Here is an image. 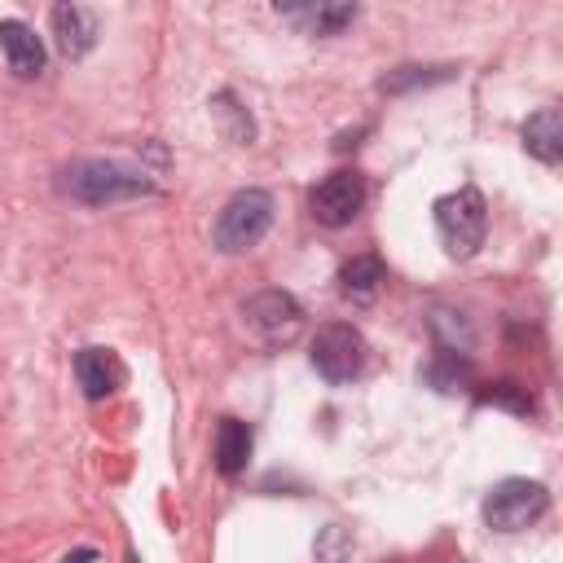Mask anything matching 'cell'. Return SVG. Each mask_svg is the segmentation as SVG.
Instances as JSON below:
<instances>
[{
  "label": "cell",
  "mask_w": 563,
  "mask_h": 563,
  "mask_svg": "<svg viewBox=\"0 0 563 563\" xmlns=\"http://www.w3.org/2000/svg\"><path fill=\"white\" fill-rule=\"evenodd\" d=\"M57 189L84 207H110V202H128V198H150L158 194V185L114 158H79L70 167L57 172Z\"/></svg>",
  "instance_id": "obj_1"
},
{
  "label": "cell",
  "mask_w": 563,
  "mask_h": 563,
  "mask_svg": "<svg viewBox=\"0 0 563 563\" xmlns=\"http://www.w3.org/2000/svg\"><path fill=\"white\" fill-rule=\"evenodd\" d=\"M435 233H440V246L453 255V260H471L479 246H484V233H488V207H484V194L475 185H462L444 198H435Z\"/></svg>",
  "instance_id": "obj_2"
},
{
  "label": "cell",
  "mask_w": 563,
  "mask_h": 563,
  "mask_svg": "<svg viewBox=\"0 0 563 563\" xmlns=\"http://www.w3.org/2000/svg\"><path fill=\"white\" fill-rule=\"evenodd\" d=\"M268 224H273V194L268 189H238L220 207L211 238H216V246L224 255H242V251L260 246V238L268 233Z\"/></svg>",
  "instance_id": "obj_3"
},
{
  "label": "cell",
  "mask_w": 563,
  "mask_h": 563,
  "mask_svg": "<svg viewBox=\"0 0 563 563\" xmlns=\"http://www.w3.org/2000/svg\"><path fill=\"white\" fill-rule=\"evenodd\" d=\"M308 361H312V369H317L325 383H352V378H361L365 365H369V343H365V334H361L356 325L330 321V325H321V330L312 334Z\"/></svg>",
  "instance_id": "obj_4"
},
{
  "label": "cell",
  "mask_w": 563,
  "mask_h": 563,
  "mask_svg": "<svg viewBox=\"0 0 563 563\" xmlns=\"http://www.w3.org/2000/svg\"><path fill=\"white\" fill-rule=\"evenodd\" d=\"M545 506H550L545 484L510 475V479H501V484L488 488V497H484V523L497 528V532H519V528L537 523L545 515Z\"/></svg>",
  "instance_id": "obj_5"
},
{
  "label": "cell",
  "mask_w": 563,
  "mask_h": 563,
  "mask_svg": "<svg viewBox=\"0 0 563 563\" xmlns=\"http://www.w3.org/2000/svg\"><path fill=\"white\" fill-rule=\"evenodd\" d=\"M242 317H246V325L255 330V339L264 347H286L303 330V308H299V299L290 290H260V295H251L242 303Z\"/></svg>",
  "instance_id": "obj_6"
},
{
  "label": "cell",
  "mask_w": 563,
  "mask_h": 563,
  "mask_svg": "<svg viewBox=\"0 0 563 563\" xmlns=\"http://www.w3.org/2000/svg\"><path fill=\"white\" fill-rule=\"evenodd\" d=\"M361 207H365V180H361V172H347V167L321 176V180L312 185V194H308V211H312V220H321L325 229L352 224V220L361 216Z\"/></svg>",
  "instance_id": "obj_7"
},
{
  "label": "cell",
  "mask_w": 563,
  "mask_h": 563,
  "mask_svg": "<svg viewBox=\"0 0 563 563\" xmlns=\"http://www.w3.org/2000/svg\"><path fill=\"white\" fill-rule=\"evenodd\" d=\"M101 26H97V13L84 9V4H53V40H57V53L79 62L92 44H97Z\"/></svg>",
  "instance_id": "obj_8"
},
{
  "label": "cell",
  "mask_w": 563,
  "mask_h": 563,
  "mask_svg": "<svg viewBox=\"0 0 563 563\" xmlns=\"http://www.w3.org/2000/svg\"><path fill=\"white\" fill-rule=\"evenodd\" d=\"M75 378L88 400H106L123 387V365L110 347H79L75 352Z\"/></svg>",
  "instance_id": "obj_9"
},
{
  "label": "cell",
  "mask_w": 563,
  "mask_h": 563,
  "mask_svg": "<svg viewBox=\"0 0 563 563\" xmlns=\"http://www.w3.org/2000/svg\"><path fill=\"white\" fill-rule=\"evenodd\" d=\"M0 48H4L13 75L31 79V75L44 70V44H40V35L22 18H0Z\"/></svg>",
  "instance_id": "obj_10"
},
{
  "label": "cell",
  "mask_w": 563,
  "mask_h": 563,
  "mask_svg": "<svg viewBox=\"0 0 563 563\" xmlns=\"http://www.w3.org/2000/svg\"><path fill=\"white\" fill-rule=\"evenodd\" d=\"M523 150L545 167H554L563 158V114H559V106H541L537 114L523 119Z\"/></svg>",
  "instance_id": "obj_11"
},
{
  "label": "cell",
  "mask_w": 563,
  "mask_h": 563,
  "mask_svg": "<svg viewBox=\"0 0 563 563\" xmlns=\"http://www.w3.org/2000/svg\"><path fill=\"white\" fill-rule=\"evenodd\" d=\"M251 444H255V435L242 418H220V427H216V471L229 475V479L242 475L246 462H251Z\"/></svg>",
  "instance_id": "obj_12"
},
{
  "label": "cell",
  "mask_w": 563,
  "mask_h": 563,
  "mask_svg": "<svg viewBox=\"0 0 563 563\" xmlns=\"http://www.w3.org/2000/svg\"><path fill=\"white\" fill-rule=\"evenodd\" d=\"M383 277H387V268H383L378 255H356V260H347L339 268V290H343V299L365 303V299H374V290H378Z\"/></svg>",
  "instance_id": "obj_13"
},
{
  "label": "cell",
  "mask_w": 563,
  "mask_h": 563,
  "mask_svg": "<svg viewBox=\"0 0 563 563\" xmlns=\"http://www.w3.org/2000/svg\"><path fill=\"white\" fill-rule=\"evenodd\" d=\"M282 13L303 22L317 35H334V31H343L356 18V4H295V9H282Z\"/></svg>",
  "instance_id": "obj_14"
},
{
  "label": "cell",
  "mask_w": 563,
  "mask_h": 563,
  "mask_svg": "<svg viewBox=\"0 0 563 563\" xmlns=\"http://www.w3.org/2000/svg\"><path fill=\"white\" fill-rule=\"evenodd\" d=\"M435 79H449V66H396L391 75L378 79L383 92H405L413 84H435Z\"/></svg>",
  "instance_id": "obj_15"
},
{
  "label": "cell",
  "mask_w": 563,
  "mask_h": 563,
  "mask_svg": "<svg viewBox=\"0 0 563 563\" xmlns=\"http://www.w3.org/2000/svg\"><path fill=\"white\" fill-rule=\"evenodd\" d=\"M347 559H352V537L339 523H330L317 537V563H347Z\"/></svg>",
  "instance_id": "obj_16"
},
{
  "label": "cell",
  "mask_w": 563,
  "mask_h": 563,
  "mask_svg": "<svg viewBox=\"0 0 563 563\" xmlns=\"http://www.w3.org/2000/svg\"><path fill=\"white\" fill-rule=\"evenodd\" d=\"M216 110L233 119V132H229L233 141H251V136H255V123H251V114H246V110H238L233 92H220V97H216Z\"/></svg>",
  "instance_id": "obj_17"
},
{
  "label": "cell",
  "mask_w": 563,
  "mask_h": 563,
  "mask_svg": "<svg viewBox=\"0 0 563 563\" xmlns=\"http://www.w3.org/2000/svg\"><path fill=\"white\" fill-rule=\"evenodd\" d=\"M479 400H484V405H506V409H515V413H528V409H532V400L519 391V383H497V387L484 391Z\"/></svg>",
  "instance_id": "obj_18"
},
{
  "label": "cell",
  "mask_w": 563,
  "mask_h": 563,
  "mask_svg": "<svg viewBox=\"0 0 563 563\" xmlns=\"http://www.w3.org/2000/svg\"><path fill=\"white\" fill-rule=\"evenodd\" d=\"M62 563H97V550H92V545H79V550H70Z\"/></svg>",
  "instance_id": "obj_19"
},
{
  "label": "cell",
  "mask_w": 563,
  "mask_h": 563,
  "mask_svg": "<svg viewBox=\"0 0 563 563\" xmlns=\"http://www.w3.org/2000/svg\"><path fill=\"white\" fill-rule=\"evenodd\" d=\"M128 563H141V559H136V554H128Z\"/></svg>",
  "instance_id": "obj_20"
}]
</instances>
